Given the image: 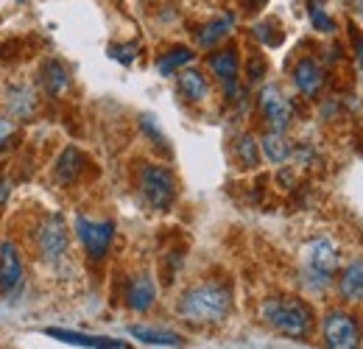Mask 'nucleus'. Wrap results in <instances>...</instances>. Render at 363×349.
Segmentation results:
<instances>
[{
	"instance_id": "nucleus-1",
	"label": "nucleus",
	"mask_w": 363,
	"mask_h": 349,
	"mask_svg": "<svg viewBox=\"0 0 363 349\" xmlns=\"http://www.w3.org/2000/svg\"><path fill=\"white\" fill-rule=\"evenodd\" d=\"M232 310V291L224 282H201L184 291L179 299V316L196 324H218Z\"/></svg>"
},
{
	"instance_id": "nucleus-2",
	"label": "nucleus",
	"mask_w": 363,
	"mask_h": 349,
	"mask_svg": "<svg viewBox=\"0 0 363 349\" xmlns=\"http://www.w3.org/2000/svg\"><path fill=\"white\" fill-rule=\"evenodd\" d=\"M263 321L288 338H305L313 327V313L302 299H266L260 307Z\"/></svg>"
},
{
	"instance_id": "nucleus-3",
	"label": "nucleus",
	"mask_w": 363,
	"mask_h": 349,
	"mask_svg": "<svg viewBox=\"0 0 363 349\" xmlns=\"http://www.w3.org/2000/svg\"><path fill=\"white\" fill-rule=\"evenodd\" d=\"M140 190L154 210H168L177 199V179L162 165H143L140 171Z\"/></svg>"
},
{
	"instance_id": "nucleus-4",
	"label": "nucleus",
	"mask_w": 363,
	"mask_h": 349,
	"mask_svg": "<svg viewBox=\"0 0 363 349\" xmlns=\"http://www.w3.org/2000/svg\"><path fill=\"white\" fill-rule=\"evenodd\" d=\"M338 265V252L330 240H313L305 255V274L311 288H324Z\"/></svg>"
},
{
	"instance_id": "nucleus-5",
	"label": "nucleus",
	"mask_w": 363,
	"mask_h": 349,
	"mask_svg": "<svg viewBox=\"0 0 363 349\" xmlns=\"http://www.w3.org/2000/svg\"><path fill=\"white\" fill-rule=\"evenodd\" d=\"M34 243H37V252L43 255V260L48 262H59L67 252V229H65V221L62 216H48L40 221L37 226V235H34Z\"/></svg>"
},
{
	"instance_id": "nucleus-6",
	"label": "nucleus",
	"mask_w": 363,
	"mask_h": 349,
	"mask_svg": "<svg viewBox=\"0 0 363 349\" xmlns=\"http://www.w3.org/2000/svg\"><path fill=\"white\" fill-rule=\"evenodd\" d=\"M76 235L82 240V246L87 249L92 260H101L109 252V243L115 238V223L112 221H92L87 216L76 218Z\"/></svg>"
},
{
	"instance_id": "nucleus-7",
	"label": "nucleus",
	"mask_w": 363,
	"mask_h": 349,
	"mask_svg": "<svg viewBox=\"0 0 363 349\" xmlns=\"http://www.w3.org/2000/svg\"><path fill=\"white\" fill-rule=\"evenodd\" d=\"M324 341H327V347L333 349H352L358 347V324H355V318L352 316H347V313H330L327 318H324Z\"/></svg>"
},
{
	"instance_id": "nucleus-8",
	"label": "nucleus",
	"mask_w": 363,
	"mask_h": 349,
	"mask_svg": "<svg viewBox=\"0 0 363 349\" xmlns=\"http://www.w3.org/2000/svg\"><path fill=\"white\" fill-rule=\"evenodd\" d=\"M23 260H20V252L11 240H3L0 243V294L3 297H11L20 291L23 285Z\"/></svg>"
},
{
	"instance_id": "nucleus-9",
	"label": "nucleus",
	"mask_w": 363,
	"mask_h": 349,
	"mask_svg": "<svg viewBox=\"0 0 363 349\" xmlns=\"http://www.w3.org/2000/svg\"><path fill=\"white\" fill-rule=\"evenodd\" d=\"M260 112L266 115V121L272 123L274 131H285L291 118H294V106L291 101L282 95L279 87H263L260 89Z\"/></svg>"
},
{
	"instance_id": "nucleus-10",
	"label": "nucleus",
	"mask_w": 363,
	"mask_h": 349,
	"mask_svg": "<svg viewBox=\"0 0 363 349\" xmlns=\"http://www.w3.org/2000/svg\"><path fill=\"white\" fill-rule=\"evenodd\" d=\"M210 67H213V73L218 76V82H221V87L227 92V98H235V92H238V73H240V62H238V50H218V53H213L210 56Z\"/></svg>"
},
{
	"instance_id": "nucleus-11",
	"label": "nucleus",
	"mask_w": 363,
	"mask_h": 349,
	"mask_svg": "<svg viewBox=\"0 0 363 349\" xmlns=\"http://www.w3.org/2000/svg\"><path fill=\"white\" fill-rule=\"evenodd\" d=\"M45 336L56 338V341H65V344H73V347H87V349H123L126 347V344L118 341V338L87 336V333H73V330H56V327H48Z\"/></svg>"
},
{
	"instance_id": "nucleus-12",
	"label": "nucleus",
	"mask_w": 363,
	"mask_h": 349,
	"mask_svg": "<svg viewBox=\"0 0 363 349\" xmlns=\"http://www.w3.org/2000/svg\"><path fill=\"white\" fill-rule=\"evenodd\" d=\"M157 299V285L148 274H137L129 279V288H126V305L137 310V313H145L148 307L154 305Z\"/></svg>"
},
{
	"instance_id": "nucleus-13",
	"label": "nucleus",
	"mask_w": 363,
	"mask_h": 349,
	"mask_svg": "<svg viewBox=\"0 0 363 349\" xmlns=\"http://www.w3.org/2000/svg\"><path fill=\"white\" fill-rule=\"evenodd\" d=\"M294 82H296V87L299 92H305L308 98H313L321 84H324V73H321V67H318L316 59H299V65L294 67Z\"/></svg>"
},
{
	"instance_id": "nucleus-14",
	"label": "nucleus",
	"mask_w": 363,
	"mask_h": 349,
	"mask_svg": "<svg viewBox=\"0 0 363 349\" xmlns=\"http://www.w3.org/2000/svg\"><path fill=\"white\" fill-rule=\"evenodd\" d=\"M137 341L143 344H151V347H182L184 338L179 333H171V330H157V327H132L129 330Z\"/></svg>"
},
{
	"instance_id": "nucleus-15",
	"label": "nucleus",
	"mask_w": 363,
	"mask_h": 349,
	"mask_svg": "<svg viewBox=\"0 0 363 349\" xmlns=\"http://www.w3.org/2000/svg\"><path fill=\"white\" fill-rule=\"evenodd\" d=\"M341 297L350 299V302H358L363 299V257L347 265L344 277H341Z\"/></svg>"
},
{
	"instance_id": "nucleus-16",
	"label": "nucleus",
	"mask_w": 363,
	"mask_h": 349,
	"mask_svg": "<svg viewBox=\"0 0 363 349\" xmlns=\"http://www.w3.org/2000/svg\"><path fill=\"white\" fill-rule=\"evenodd\" d=\"M179 92L187 98V101H204L207 98V92H210V87H207V79L199 73V70H184V73H179Z\"/></svg>"
},
{
	"instance_id": "nucleus-17",
	"label": "nucleus",
	"mask_w": 363,
	"mask_h": 349,
	"mask_svg": "<svg viewBox=\"0 0 363 349\" xmlns=\"http://www.w3.org/2000/svg\"><path fill=\"white\" fill-rule=\"evenodd\" d=\"M232 26H235V17H232V14H224V17L213 20V23H207V26L199 31V37H196V40H199L201 48H213L218 40H224L229 31H232Z\"/></svg>"
},
{
	"instance_id": "nucleus-18",
	"label": "nucleus",
	"mask_w": 363,
	"mask_h": 349,
	"mask_svg": "<svg viewBox=\"0 0 363 349\" xmlns=\"http://www.w3.org/2000/svg\"><path fill=\"white\" fill-rule=\"evenodd\" d=\"M260 148H263V154L272 160V162H285L288 157H291V143L285 140V134L282 131H269L263 140H260Z\"/></svg>"
},
{
	"instance_id": "nucleus-19",
	"label": "nucleus",
	"mask_w": 363,
	"mask_h": 349,
	"mask_svg": "<svg viewBox=\"0 0 363 349\" xmlns=\"http://www.w3.org/2000/svg\"><path fill=\"white\" fill-rule=\"evenodd\" d=\"M40 82H43V87H45L48 95H59L62 89L67 87V70H65V65H59V62H48L45 67H43V73H40Z\"/></svg>"
},
{
	"instance_id": "nucleus-20",
	"label": "nucleus",
	"mask_w": 363,
	"mask_h": 349,
	"mask_svg": "<svg viewBox=\"0 0 363 349\" xmlns=\"http://www.w3.org/2000/svg\"><path fill=\"white\" fill-rule=\"evenodd\" d=\"M82 162V154L76 151V148H65V154L59 157V162H56V179L62 182V184H67V182H73L76 176H79V165Z\"/></svg>"
},
{
	"instance_id": "nucleus-21",
	"label": "nucleus",
	"mask_w": 363,
	"mask_h": 349,
	"mask_svg": "<svg viewBox=\"0 0 363 349\" xmlns=\"http://www.w3.org/2000/svg\"><path fill=\"white\" fill-rule=\"evenodd\" d=\"M9 109L17 118H28L31 109H34V92L28 87H11V92H9Z\"/></svg>"
},
{
	"instance_id": "nucleus-22",
	"label": "nucleus",
	"mask_w": 363,
	"mask_h": 349,
	"mask_svg": "<svg viewBox=\"0 0 363 349\" xmlns=\"http://www.w3.org/2000/svg\"><path fill=\"white\" fill-rule=\"evenodd\" d=\"M190 59H193V50H190V48H174V50H168L165 56H160L157 70H160L162 76H171L174 70H179L182 65H187Z\"/></svg>"
},
{
	"instance_id": "nucleus-23",
	"label": "nucleus",
	"mask_w": 363,
	"mask_h": 349,
	"mask_svg": "<svg viewBox=\"0 0 363 349\" xmlns=\"http://www.w3.org/2000/svg\"><path fill=\"white\" fill-rule=\"evenodd\" d=\"M238 157L243 160V165H249V168H255L257 165V143H255V137L252 134H243L240 140H238Z\"/></svg>"
},
{
	"instance_id": "nucleus-24",
	"label": "nucleus",
	"mask_w": 363,
	"mask_h": 349,
	"mask_svg": "<svg viewBox=\"0 0 363 349\" xmlns=\"http://www.w3.org/2000/svg\"><path fill=\"white\" fill-rule=\"evenodd\" d=\"M311 20H313V26H316L318 31H333V20L324 14V9L318 3L311 6Z\"/></svg>"
},
{
	"instance_id": "nucleus-25",
	"label": "nucleus",
	"mask_w": 363,
	"mask_h": 349,
	"mask_svg": "<svg viewBox=\"0 0 363 349\" xmlns=\"http://www.w3.org/2000/svg\"><path fill=\"white\" fill-rule=\"evenodd\" d=\"M109 53H112L115 59H121V62H126V65H129V62L135 59V45H123V48L112 45V48H109Z\"/></svg>"
},
{
	"instance_id": "nucleus-26",
	"label": "nucleus",
	"mask_w": 363,
	"mask_h": 349,
	"mask_svg": "<svg viewBox=\"0 0 363 349\" xmlns=\"http://www.w3.org/2000/svg\"><path fill=\"white\" fill-rule=\"evenodd\" d=\"M14 134V123L6 118V115H0V148L6 145V140Z\"/></svg>"
},
{
	"instance_id": "nucleus-27",
	"label": "nucleus",
	"mask_w": 363,
	"mask_h": 349,
	"mask_svg": "<svg viewBox=\"0 0 363 349\" xmlns=\"http://www.w3.org/2000/svg\"><path fill=\"white\" fill-rule=\"evenodd\" d=\"M9 190H11V187H9V179H0V204L6 201V196H9Z\"/></svg>"
},
{
	"instance_id": "nucleus-28",
	"label": "nucleus",
	"mask_w": 363,
	"mask_h": 349,
	"mask_svg": "<svg viewBox=\"0 0 363 349\" xmlns=\"http://www.w3.org/2000/svg\"><path fill=\"white\" fill-rule=\"evenodd\" d=\"M358 62H361V70H363V43L358 45Z\"/></svg>"
},
{
	"instance_id": "nucleus-29",
	"label": "nucleus",
	"mask_w": 363,
	"mask_h": 349,
	"mask_svg": "<svg viewBox=\"0 0 363 349\" xmlns=\"http://www.w3.org/2000/svg\"><path fill=\"white\" fill-rule=\"evenodd\" d=\"M249 3H263V0H249Z\"/></svg>"
}]
</instances>
